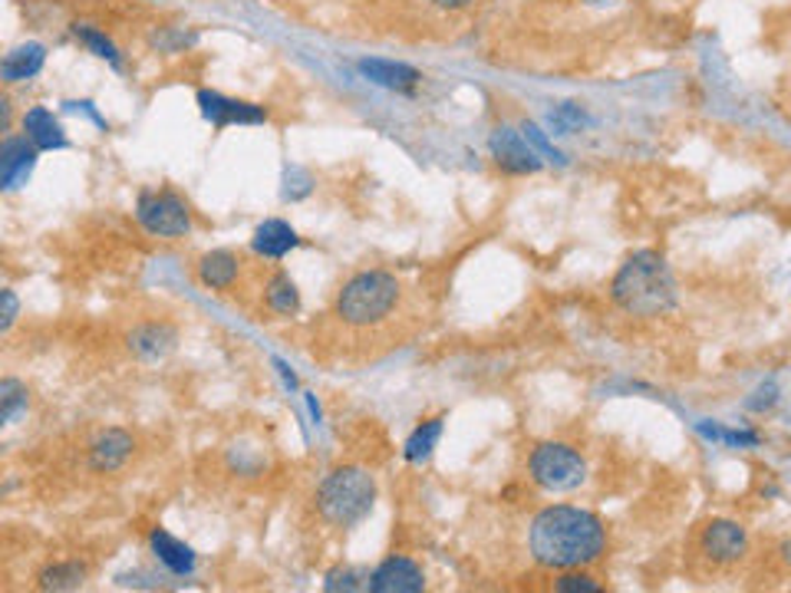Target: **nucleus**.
<instances>
[{"mask_svg": "<svg viewBox=\"0 0 791 593\" xmlns=\"http://www.w3.org/2000/svg\"><path fill=\"white\" fill-rule=\"evenodd\" d=\"M133 452H136L133 432L113 425V428L96 432V438H92L89 448H86V465H89V472H96V475H113V472H123V468L129 465Z\"/></svg>", "mask_w": 791, "mask_h": 593, "instance_id": "1a4fd4ad", "label": "nucleus"}, {"mask_svg": "<svg viewBox=\"0 0 791 593\" xmlns=\"http://www.w3.org/2000/svg\"><path fill=\"white\" fill-rule=\"evenodd\" d=\"M611 300L631 317H663L676 307V277L660 251H633L611 280Z\"/></svg>", "mask_w": 791, "mask_h": 593, "instance_id": "f03ea898", "label": "nucleus"}, {"mask_svg": "<svg viewBox=\"0 0 791 593\" xmlns=\"http://www.w3.org/2000/svg\"><path fill=\"white\" fill-rule=\"evenodd\" d=\"M611 531L600 514L580 505H548L531 517L528 554L545 571H574L604 557Z\"/></svg>", "mask_w": 791, "mask_h": 593, "instance_id": "f257e3e1", "label": "nucleus"}, {"mask_svg": "<svg viewBox=\"0 0 791 593\" xmlns=\"http://www.w3.org/2000/svg\"><path fill=\"white\" fill-rule=\"evenodd\" d=\"M264 304L277 317H297L301 310V290L287 270H274L264 284Z\"/></svg>", "mask_w": 791, "mask_h": 593, "instance_id": "412c9836", "label": "nucleus"}, {"mask_svg": "<svg viewBox=\"0 0 791 593\" xmlns=\"http://www.w3.org/2000/svg\"><path fill=\"white\" fill-rule=\"evenodd\" d=\"M442 432H446V416H432V419L419 423L412 428V435L406 438V445H402V458H406L409 465L429 462L432 452H436V445L442 442Z\"/></svg>", "mask_w": 791, "mask_h": 593, "instance_id": "4be33fe9", "label": "nucleus"}, {"mask_svg": "<svg viewBox=\"0 0 791 593\" xmlns=\"http://www.w3.org/2000/svg\"><path fill=\"white\" fill-rule=\"evenodd\" d=\"M488 152L495 159V166L508 175H535L541 171V156L531 149V142L525 139L521 129H511V126H498L488 139Z\"/></svg>", "mask_w": 791, "mask_h": 593, "instance_id": "6e6552de", "label": "nucleus"}, {"mask_svg": "<svg viewBox=\"0 0 791 593\" xmlns=\"http://www.w3.org/2000/svg\"><path fill=\"white\" fill-rule=\"evenodd\" d=\"M30 409V389L27 383L13 379V376H3L0 383V423L13 425L20 423Z\"/></svg>", "mask_w": 791, "mask_h": 593, "instance_id": "5701e85b", "label": "nucleus"}, {"mask_svg": "<svg viewBox=\"0 0 791 593\" xmlns=\"http://www.w3.org/2000/svg\"><path fill=\"white\" fill-rule=\"evenodd\" d=\"M198 109L202 116L215 126V129H228V126H261L267 122V109L244 102V99H228L215 89H198Z\"/></svg>", "mask_w": 791, "mask_h": 593, "instance_id": "9d476101", "label": "nucleus"}, {"mask_svg": "<svg viewBox=\"0 0 791 593\" xmlns=\"http://www.w3.org/2000/svg\"><path fill=\"white\" fill-rule=\"evenodd\" d=\"M23 126V136L40 149V152H53V149H67V132H64V122L47 109V106H33L23 112L20 119Z\"/></svg>", "mask_w": 791, "mask_h": 593, "instance_id": "f3484780", "label": "nucleus"}, {"mask_svg": "<svg viewBox=\"0 0 791 593\" xmlns=\"http://www.w3.org/2000/svg\"><path fill=\"white\" fill-rule=\"evenodd\" d=\"M521 132H525V139L531 142V149H535L538 156H545V159H551V162H564V156L554 149L551 139H548V136H545V132H541L535 122H525V126H521Z\"/></svg>", "mask_w": 791, "mask_h": 593, "instance_id": "c85d7f7f", "label": "nucleus"}, {"mask_svg": "<svg viewBox=\"0 0 791 593\" xmlns=\"http://www.w3.org/2000/svg\"><path fill=\"white\" fill-rule=\"evenodd\" d=\"M74 33H77V40L92 53V57H99V60H106L109 67H116V70H123V57H119V50H116V43L106 37V33H99L96 27H82V23H77L74 27Z\"/></svg>", "mask_w": 791, "mask_h": 593, "instance_id": "b1692460", "label": "nucleus"}, {"mask_svg": "<svg viewBox=\"0 0 791 593\" xmlns=\"http://www.w3.org/2000/svg\"><path fill=\"white\" fill-rule=\"evenodd\" d=\"M175 346H178V330H175L168 320L139 324V327H133V334H129V353H133L139 363H158V359H165Z\"/></svg>", "mask_w": 791, "mask_h": 593, "instance_id": "4468645a", "label": "nucleus"}, {"mask_svg": "<svg viewBox=\"0 0 791 593\" xmlns=\"http://www.w3.org/2000/svg\"><path fill=\"white\" fill-rule=\"evenodd\" d=\"M357 70L370 80V83L383 86V89H393V92H412L416 86L422 83V73L409 63H396V60H360Z\"/></svg>", "mask_w": 791, "mask_h": 593, "instance_id": "a211bd4d", "label": "nucleus"}, {"mask_svg": "<svg viewBox=\"0 0 791 593\" xmlns=\"http://www.w3.org/2000/svg\"><path fill=\"white\" fill-rule=\"evenodd\" d=\"M377 505V478L363 465H336L316 482L314 508L326 527L350 531Z\"/></svg>", "mask_w": 791, "mask_h": 593, "instance_id": "20e7f679", "label": "nucleus"}, {"mask_svg": "<svg viewBox=\"0 0 791 593\" xmlns=\"http://www.w3.org/2000/svg\"><path fill=\"white\" fill-rule=\"evenodd\" d=\"M587 7H611V3H617V0H584Z\"/></svg>", "mask_w": 791, "mask_h": 593, "instance_id": "473e14b6", "label": "nucleus"}, {"mask_svg": "<svg viewBox=\"0 0 791 593\" xmlns=\"http://www.w3.org/2000/svg\"><path fill=\"white\" fill-rule=\"evenodd\" d=\"M294 248H301V238L297 231L281 221V218H267L254 228V238H251V251L264 260H284Z\"/></svg>", "mask_w": 791, "mask_h": 593, "instance_id": "dca6fc26", "label": "nucleus"}, {"mask_svg": "<svg viewBox=\"0 0 791 593\" xmlns=\"http://www.w3.org/2000/svg\"><path fill=\"white\" fill-rule=\"evenodd\" d=\"M136 221H139V228L146 235L165 238V241L185 238L195 228L188 201L178 191H172V188H146V191H139V198H136Z\"/></svg>", "mask_w": 791, "mask_h": 593, "instance_id": "423d86ee", "label": "nucleus"}, {"mask_svg": "<svg viewBox=\"0 0 791 593\" xmlns=\"http://www.w3.org/2000/svg\"><path fill=\"white\" fill-rule=\"evenodd\" d=\"M363 581H367V577H363L357 567H346V564H340V567L326 571V577H323V591L326 593L367 591V584H363Z\"/></svg>", "mask_w": 791, "mask_h": 593, "instance_id": "bb28decb", "label": "nucleus"}, {"mask_svg": "<svg viewBox=\"0 0 791 593\" xmlns=\"http://www.w3.org/2000/svg\"><path fill=\"white\" fill-rule=\"evenodd\" d=\"M580 122H587V116H584V109H580L577 102H564V106H557L551 112L554 132H570V129H577Z\"/></svg>", "mask_w": 791, "mask_h": 593, "instance_id": "cd10ccee", "label": "nucleus"}, {"mask_svg": "<svg viewBox=\"0 0 791 593\" xmlns=\"http://www.w3.org/2000/svg\"><path fill=\"white\" fill-rule=\"evenodd\" d=\"M554 591L560 593H600L604 591V584L594 577V574H587V571H580V567H574V571H560V577H554Z\"/></svg>", "mask_w": 791, "mask_h": 593, "instance_id": "a878e982", "label": "nucleus"}, {"mask_svg": "<svg viewBox=\"0 0 791 593\" xmlns=\"http://www.w3.org/2000/svg\"><path fill=\"white\" fill-rule=\"evenodd\" d=\"M89 577V567L82 561H50L47 567H40L37 574V591H79Z\"/></svg>", "mask_w": 791, "mask_h": 593, "instance_id": "aec40b11", "label": "nucleus"}, {"mask_svg": "<svg viewBox=\"0 0 791 593\" xmlns=\"http://www.w3.org/2000/svg\"><path fill=\"white\" fill-rule=\"evenodd\" d=\"M528 478L551 495L577 492L587 482V458L567 442H541L528 455Z\"/></svg>", "mask_w": 791, "mask_h": 593, "instance_id": "39448f33", "label": "nucleus"}, {"mask_svg": "<svg viewBox=\"0 0 791 593\" xmlns=\"http://www.w3.org/2000/svg\"><path fill=\"white\" fill-rule=\"evenodd\" d=\"M43 63H47V47H43V43H20V47H13V50L3 57V63H0V80L7 86L27 83V80H33V77L43 70Z\"/></svg>", "mask_w": 791, "mask_h": 593, "instance_id": "6ab92c4d", "label": "nucleus"}, {"mask_svg": "<svg viewBox=\"0 0 791 593\" xmlns=\"http://www.w3.org/2000/svg\"><path fill=\"white\" fill-rule=\"evenodd\" d=\"M399 300H402L399 277L383 267H367V270H357L350 280H343L333 300V317L343 327L373 330L393 317Z\"/></svg>", "mask_w": 791, "mask_h": 593, "instance_id": "7ed1b4c3", "label": "nucleus"}, {"mask_svg": "<svg viewBox=\"0 0 791 593\" xmlns=\"http://www.w3.org/2000/svg\"><path fill=\"white\" fill-rule=\"evenodd\" d=\"M0 300H3V320H0V330L3 334H10V327L17 324V314H20V304H17V294L10 290V287H3V294H0Z\"/></svg>", "mask_w": 791, "mask_h": 593, "instance_id": "7c9ffc66", "label": "nucleus"}, {"mask_svg": "<svg viewBox=\"0 0 791 593\" xmlns=\"http://www.w3.org/2000/svg\"><path fill=\"white\" fill-rule=\"evenodd\" d=\"M367 591L370 593H419L426 591V571L419 561L406 557V554H390L387 561H380L370 577H367Z\"/></svg>", "mask_w": 791, "mask_h": 593, "instance_id": "9b49d317", "label": "nucleus"}, {"mask_svg": "<svg viewBox=\"0 0 791 593\" xmlns=\"http://www.w3.org/2000/svg\"><path fill=\"white\" fill-rule=\"evenodd\" d=\"M700 435H706L719 445H729V448H755L762 442V435L755 428H725V425L710 423H700Z\"/></svg>", "mask_w": 791, "mask_h": 593, "instance_id": "393cba45", "label": "nucleus"}, {"mask_svg": "<svg viewBox=\"0 0 791 593\" xmlns=\"http://www.w3.org/2000/svg\"><path fill=\"white\" fill-rule=\"evenodd\" d=\"M149 551H153V557L172 577H192L195 567H198L195 551L185 541H178L175 534H168L165 527H153L149 531Z\"/></svg>", "mask_w": 791, "mask_h": 593, "instance_id": "2eb2a0df", "label": "nucleus"}, {"mask_svg": "<svg viewBox=\"0 0 791 593\" xmlns=\"http://www.w3.org/2000/svg\"><path fill=\"white\" fill-rule=\"evenodd\" d=\"M696 547L712 567H732L749 554V531L732 517H712L700 527Z\"/></svg>", "mask_w": 791, "mask_h": 593, "instance_id": "0eeeda50", "label": "nucleus"}, {"mask_svg": "<svg viewBox=\"0 0 791 593\" xmlns=\"http://www.w3.org/2000/svg\"><path fill=\"white\" fill-rule=\"evenodd\" d=\"M40 149L27 139V136H3L0 142V185L3 191H13L20 185H27L30 171L37 166Z\"/></svg>", "mask_w": 791, "mask_h": 593, "instance_id": "f8f14e48", "label": "nucleus"}, {"mask_svg": "<svg viewBox=\"0 0 791 593\" xmlns=\"http://www.w3.org/2000/svg\"><path fill=\"white\" fill-rule=\"evenodd\" d=\"M241 267H244V260H241L237 251L215 248V251H205V255L195 260V280H198L205 290L225 294V290H232L237 284Z\"/></svg>", "mask_w": 791, "mask_h": 593, "instance_id": "ddd939ff", "label": "nucleus"}, {"mask_svg": "<svg viewBox=\"0 0 791 593\" xmlns=\"http://www.w3.org/2000/svg\"><path fill=\"white\" fill-rule=\"evenodd\" d=\"M432 7H439V10H466L472 0H429Z\"/></svg>", "mask_w": 791, "mask_h": 593, "instance_id": "2f4dec72", "label": "nucleus"}, {"mask_svg": "<svg viewBox=\"0 0 791 593\" xmlns=\"http://www.w3.org/2000/svg\"><path fill=\"white\" fill-rule=\"evenodd\" d=\"M779 403V383L775 379H769V383H762L759 389H755V396L745 403L752 413H765V409H772Z\"/></svg>", "mask_w": 791, "mask_h": 593, "instance_id": "c756f323", "label": "nucleus"}]
</instances>
